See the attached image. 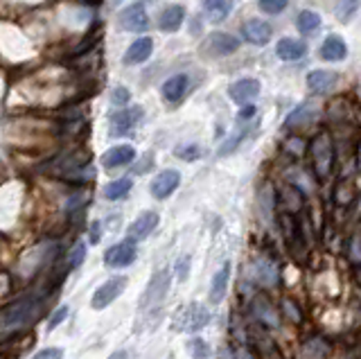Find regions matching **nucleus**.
<instances>
[{
	"label": "nucleus",
	"instance_id": "32",
	"mask_svg": "<svg viewBox=\"0 0 361 359\" xmlns=\"http://www.w3.org/2000/svg\"><path fill=\"white\" fill-rule=\"evenodd\" d=\"M305 147H310L300 136H293V138H287L284 140V151H287L289 156L293 158H298V156H303L305 154Z\"/></svg>",
	"mask_w": 361,
	"mask_h": 359
},
{
	"label": "nucleus",
	"instance_id": "11",
	"mask_svg": "<svg viewBox=\"0 0 361 359\" xmlns=\"http://www.w3.org/2000/svg\"><path fill=\"white\" fill-rule=\"evenodd\" d=\"M242 36L251 43V45H258V48H265V45L271 41V36H273V29L267 21L262 18H251L244 23L242 27Z\"/></svg>",
	"mask_w": 361,
	"mask_h": 359
},
{
	"label": "nucleus",
	"instance_id": "43",
	"mask_svg": "<svg viewBox=\"0 0 361 359\" xmlns=\"http://www.w3.org/2000/svg\"><path fill=\"white\" fill-rule=\"evenodd\" d=\"M152 163H154V156H152V154H149L147 158H142V165H140V167H135V172H138V174H142V172H147V170H149V167H152Z\"/></svg>",
	"mask_w": 361,
	"mask_h": 359
},
{
	"label": "nucleus",
	"instance_id": "17",
	"mask_svg": "<svg viewBox=\"0 0 361 359\" xmlns=\"http://www.w3.org/2000/svg\"><path fill=\"white\" fill-rule=\"evenodd\" d=\"M156 226H158V212L145 210L142 215H138V219H133V224L129 226V238L135 242L145 240L156 231Z\"/></svg>",
	"mask_w": 361,
	"mask_h": 359
},
{
	"label": "nucleus",
	"instance_id": "2",
	"mask_svg": "<svg viewBox=\"0 0 361 359\" xmlns=\"http://www.w3.org/2000/svg\"><path fill=\"white\" fill-rule=\"evenodd\" d=\"M210 310L201 303H187L183 308L176 310L174 319H172V327L176 332H197L201 327H206L210 323Z\"/></svg>",
	"mask_w": 361,
	"mask_h": 359
},
{
	"label": "nucleus",
	"instance_id": "21",
	"mask_svg": "<svg viewBox=\"0 0 361 359\" xmlns=\"http://www.w3.org/2000/svg\"><path fill=\"white\" fill-rule=\"evenodd\" d=\"M187 86H190V79H187V75H174V77H170L168 82L163 84L161 93H163V100L165 102H178L180 97L187 93Z\"/></svg>",
	"mask_w": 361,
	"mask_h": 359
},
{
	"label": "nucleus",
	"instance_id": "26",
	"mask_svg": "<svg viewBox=\"0 0 361 359\" xmlns=\"http://www.w3.org/2000/svg\"><path fill=\"white\" fill-rule=\"evenodd\" d=\"M203 14L208 16L210 23H222L230 12V3L228 0H203L201 3Z\"/></svg>",
	"mask_w": 361,
	"mask_h": 359
},
{
	"label": "nucleus",
	"instance_id": "37",
	"mask_svg": "<svg viewBox=\"0 0 361 359\" xmlns=\"http://www.w3.org/2000/svg\"><path fill=\"white\" fill-rule=\"evenodd\" d=\"M282 310H284V314H287L293 323H300V321H303V314H300V308L296 303H293L291 299H284L282 301Z\"/></svg>",
	"mask_w": 361,
	"mask_h": 359
},
{
	"label": "nucleus",
	"instance_id": "36",
	"mask_svg": "<svg viewBox=\"0 0 361 359\" xmlns=\"http://www.w3.org/2000/svg\"><path fill=\"white\" fill-rule=\"evenodd\" d=\"M84 258H86V247L84 244H77V247L72 249L70 258H68V269H77V267L84 262Z\"/></svg>",
	"mask_w": 361,
	"mask_h": 359
},
{
	"label": "nucleus",
	"instance_id": "46",
	"mask_svg": "<svg viewBox=\"0 0 361 359\" xmlns=\"http://www.w3.org/2000/svg\"><path fill=\"white\" fill-rule=\"evenodd\" d=\"M357 163L361 167V140H359V147H357Z\"/></svg>",
	"mask_w": 361,
	"mask_h": 359
},
{
	"label": "nucleus",
	"instance_id": "38",
	"mask_svg": "<svg viewBox=\"0 0 361 359\" xmlns=\"http://www.w3.org/2000/svg\"><path fill=\"white\" fill-rule=\"evenodd\" d=\"M192 355L194 357H208V343L203 339H192Z\"/></svg>",
	"mask_w": 361,
	"mask_h": 359
},
{
	"label": "nucleus",
	"instance_id": "39",
	"mask_svg": "<svg viewBox=\"0 0 361 359\" xmlns=\"http://www.w3.org/2000/svg\"><path fill=\"white\" fill-rule=\"evenodd\" d=\"M66 317H68V308H66V305H62V308H59V310L55 312V314L50 317V327H57Z\"/></svg>",
	"mask_w": 361,
	"mask_h": 359
},
{
	"label": "nucleus",
	"instance_id": "35",
	"mask_svg": "<svg viewBox=\"0 0 361 359\" xmlns=\"http://www.w3.org/2000/svg\"><path fill=\"white\" fill-rule=\"evenodd\" d=\"M129 100H131V90L126 88V86H116V88H113L111 102L116 104V106H124Z\"/></svg>",
	"mask_w": 361,
	"mask_h": 359
},
{
	"label": "nucleus",
	"instance_id": "1",
	"mask_svg": "<svg viewBox=\"0 0 361 359\" xmlns=\"http://www.w3.org/2000/svg\"><path fill=\"white\" fill-rule=\"evenodd\" d=\"M310 158H312V170L319 181H327L334 167V140L330 132H319L310 143Z\"/></svg>",
	"mask_w": 361,
	"mask_h": 359
},
{
	"label": "nucleus",
	"instance_id": "19",
	"mask_svg": "<svg viewBox=\"0 0 361 359\" xmlns=\"http://www.w3.org/2000/svg\"><path fill=\"white\" fill-rule=\"evenodd\" d=\"M336 73H330V71H312L307 75V88L312 90L314 95H323V93H330L334 86H336Z\"/></svg>",
	"mask_w": 361,
	"mask_h": 359
},
{
	"label": "nucleus",
	"instance_id": "44",
	"mask_svg": "<svg viewBox=\"0 0 361 359\" xmlns=\"http://www.w3.org/2000/svg\"><path fill=\"white\" fill-rule=\"evenodd\" d=\"M100 242V224H93V233H90V244H97Z\"/></svg>",
	"mask_w": 361,
	"mask_h": 359
},
{
	"label": "nucleus",
	"instance_id": "42",
	"mask_svg": "<svg viewBox=\"0 0 361 359\" xmlns=\"http://www.w3.org/2000/svg\"><path fill=\"white\" fill-rule=\"evenodd\" d=\"M36 357H39V359H45V357H64V350H59V348L39 350V353H36Z\"/></svg>",
	"mask_w": 361,
	"mask_h": 359
},
{
	"label": "nucleus",
	"instance_id": "45",
	"mask_svg": "<svg viewBox=\"0 0 361 359\" xmlns=\"http://www.w3.org/2000/svg\"><path fill=\"white\" fill-rule=\"evenodd\" d=\"M79 3H84V5H100L102 0H79Z\"/></svg>",
	"mask_w": 361,
	"mask_h": 359
},
{
	"label": "nucleus",
	"instance_id": "7",
	"mask_svg": "<svg viewBox=\"0 0 361 359\" xmlns=\"http://www.w3.org/2000/svg\"><path fill=\"white\" fill-rule=\"evenodd\" d=\"M118 23H120V27L126 29V32H145L149 27V16L145 12V5L142 3L126 5L124 10L118 14Z\"/></svg>",
	"mask_w": 361,
	"mask_h": 359
},
{
	"label": "nucleus",
	"instance_id": "24",
	"mask_svg": "<svg viewBox=\"0 0 361 359\" xmlns=\"http://www.w3.org/2000/svg\"><path fill=\"white\" fill-rule=\"evenodd\" d=\"M319 52H321V59H325V61H343L345 55H348V45H345V41L341 39V36L332 34L323 41Z\"/></svg>",
	"mask_w": 361,
	"mask_h": 359
},
{
	"label": "nucleus",
	"instance_id": "31",
	"mask_svg": "<svg viewBox=\"0 0 361 359\" xmlns=\"http://www.w3.org/2000/svg\"><path fill=\"white\" fill-rule=\"evenodd\" d=\"M330 353V343L321 337H314L305 343V355L307 357H325Z\"/></svg>",
	"mask_w": 361,
	"mask_h": 359
},
{
	"label": "nucleus",
	"instance_id": "34",
	"mask_svg": "<svg viewBox=\"0 0 361 359\" xmlns=\"http://www.w3.org/2000/svg\"><path fill=\"white\" fill-rule=\"evenodd\" d=\"M287 5H289V0H258V7L265 14H280L287 10Z\"/></svg>",
	"mask_w": 361,
	"mask_h": 359
},
{
	"label": "nucleus",
	"instance_id": "15",
	"mask_svg": "<svg viewBox=\"0 0 361 359\" xmlns=\"http://www.w3.org/2000/svg\"><path fill=\"white\" fill-rule=\"evenodd\" d=\"M239 50V39L228 32H213L208 36V52L215 57H226Z\"/></svg>",
	"mask_w": 361,
	"mask_h": 359
},
{
	"label": "nucleus",
	"instance_id": "16",
	"mask_svg": "<svg viewBox=\"0 0 361 359\" xmlns=\"http://www.w3.org/2000/svg\"><path fill=\"white\" fill-rule=\"evenodd\" d=\"M183 21H185V7L170 5V7H165L161 12V16H158V29L165 34H174L180 29V25H183Z\"/></svg>",
	"mask_w": 361,
	"mask_h": 359
},
{
	"label": "nucleus",
	"instance_id": "23",
	"mask_svg": "<svg viewBox=\"0 0 361 359\" xmlns=\"http://www.w3.org/2000/svg\"><path fill=\"white\" fill-rule=\"evenodd\" d=\"M228 280H230V262H224L222 269L215 273L213 285H210V303H222L226 292H228Z\"/></svg>",
	"mask_w": 361,
	"mask_h": 359
},
{
	"label": "nucleus",
	"instance_id": "4",
	"mask_svg": "<svg viewBox=\"0 0 361 359\" xmlns=\"http://www.w3.org/2000/svg\"><path fill=\"white\" fill-rule=\"evenodd\" d=\"M280 228H282V235L284 240L289 244V251L298 260H305L307 256V247H310V238H305V231H303V224H298L296 219L291 215H280Z\"/></svg>",
	"mask_w": 361,
	"mask_h": 359
},
{
	"label": "nucleus",
	"instance_id": "28",
	"mask_svg": "<svg viewBox=\"0 0 361 359\" xmlns=\"http://www.w3.org/2000/svg\"><path fill=\"white\" fill-rule=\"evenodd\" d=\"M131 188H133V181L129 177L116 179V181H111L107 188H104V197L111 199V201H118V199H122V197L129 195Z\"/></svg>",
	"mask_w": 361,
	"mask_h": 359
},
{
	"label": "nucleus",
	"instance_id": "22",
	"mask_svg": "<svg viewBox=\"0 0 361 359\" xmlns=\"http://www.w3.org/2000/svg\"><path fill=\"white\" fill-rule=\"evenodd\" d=\"M278 201H280V206L287 212H298L303 208L305 197L298 186H280L278 188Z\"/></svg>",
	"mask_w": 361,
	"mask_h": 359
},
{
	"label": "nucleus",
	"instance_id": "8",
	"mask_svg": "<svg viewBox=\"0 0 361 359\" xmlns=\"http://www.w3.org/2000/svg\"><path fill=\"white\" fill-rule=\"evenodd\" d=\"M267 330H269L267 325H262V323H258V321H255L253 325H248L246 341L251 343L255 350H258V355L276 357L278 355V348H276V343H273V339H271V334Z\"/></svg>",
	"mask_w": 361,
	"mask_h": 359
},
{
	"label": "nucleus",
	"instance_id": "29",
	"mask_svg": "<svg viewBox=\"0 0 361 359\" xmlns=\"http://www.w3.org/2000/svg\"><path fill=\"white\" fill-rule=\"evenodd\" d=\"M359 5H361V0H336V7H334L336 18L341 23H348L352 16H355Z\"/></svg>",
	"mask_w": 361,
	"mask_h": 359
},
{
	"label": "nucleus",
	"instance_id": "20",
	"mask_svg": "<svg viewBox=\"0 0 361 359\" xmlns=\"http://www.w3.org/2000/svg\"><path fill=\"white\" fill-rule=\"evenodd\" d=\"M276 52L282 61H300L307 55V43L300 39H289V36H284V39L278 41Z\"/></svg>",
	"mask_w": 361,
	"mask_h": 359
},
{
	"label": "nucleus",
	"instance_id": "47",
	"mask_svg": "<svg viewBox=\"0 0 361 359\" xmlns=\"http://www.w3.org/2000/svg\"><path fill=\"white\" fill-rule=\"evenodd\" d=\"M145 3H152V0H145Z\"/></svg>",
	"mask_w": 361,
	"mask_h": 359
},
{
	"label": "nucleus",
	"instance_id": "12",
	"mask_svg": "<svg viewBox=\"0 0 361 359\" xmlns=\"http://www.w3.org/2000/svg\"><path fill=\"white\" fill-rule=\"evenodd\" d=\"M178 183H180V174L176 170H163L161 174L154 177L149 190H152L154 199H168V197L178 188Z\"/></svg>",
	"mask_w": 361,
	"mask_h": 359
},
{
	"label": "nucleus",
	"instance_id": "30",
	"mask_svg": "<svg viewBox=\"0 0 361 359\" xmlns=\"http://www.w3.org/2000/svg\"><path fill=\"white\" fill-rule=\"evenodd\" d=\"M334 201L338 206H350L355 201V188H352V183L348 181H341L334 190Z\"/></svg>",
	"mask_w": 361,
	"mask_h": 359
},
{
	"label": "nucleus",
	"instance_id": "13",
	"mask_svg": "<svg viewBox=\"0 0 361 359\" xmlns=\"http://www.w3.org/2000/svg\"><path fill=\"white\" fill-rule=\"evenodd\" d=\"M251 314L253 319L258 321V323L267 325L269 330L271 327H278V312L273 308V303H271L265 294H258L251 303Z\"/></svg>",
	"mask_w": 361,
	"mask_h": 359
},
{
	"label": "nucleus",
	"instance_id": "40",
	"mask_svg": "<svg viewBox=\"0 0 361 359\" xmlns=\"http://www.w3.org/2000/svg\"><path fill=\"white\" fill-rule=\"evenodd\" d=\"M176 271H178V280H185L187 278V271H190V258H180Z\"/></svg>",
	"mask_w": 361,
	"mask_h": 359
},
{
	"label": "nucleus",
	"instance_id": "10",
	"mask_svg": "<svg viewBox=\"0 0 361 359\" xmlns=\"http://www.w3.org/2000/svg\"><path fill=\"white\" fill-rule=\"evenodd\" d=\"M260 88H262V84L258 79H251V77H244V79H237V82H232L230 86H228V95H230V100L235 102V104H248V102H253L255 97L260 95Z\"/></svg>",
	"mask_w": 361,
	"mask_h": 359
},
{
	"label": "nucleus",
	"instance_id": "27",
	"mask_svg": "<svg viewBox=\"0 0 361 359\" xmlns=\"http://www.w3.org/2000/svg\"><path fill=\"white\" fill-rule=\"evenodd\" d=\"M296 27H298V32L305 34V36L316 32V29L321 27V14L319 12H312V10L300 12L298 18H296Z\"/></svg>",
	"mask_w": 361,
	"mask_h": 359
},
{
	"label": "nucleus",
	"instance_id": "41",
	"mask_svg": "<svg viewBox=\"0 0 361 359\" xmlns=\"http://www.w3.org/2000/svg\"><path fill=\"white\" fill-rule=\"evenodd\" d=\"M255 113H258V109H255V106L251 104V102H248V104H244V109L242 111H239V120H251L253 116H255Z\"/></svg>",
	"mask_w": 361,
	"mask_h": 359
},
{
	"label": "nucleus",
	"instance_id": "48",
	"mask_svg": "<svg viewBox=\"0 0 361 359\" xmlns=\"http://www.w3.org/2000/svg\"><path fill=\"white\" fill-rule=\"evenodd\" d=\"M116 3H120V0H116Z\"/></svg>",
	"mask_w": 361,
	"mask_h": 359
},
{
	"label": "nucleus",
	"instance_id": "9",
	"mask_svg": "<svg viewBox=\"0 0 361 359\" xmlns=\"http://www.w3.org/2000/svg\"><path fill=\"white\" fill-rule=\"evenodd\" d=\"M142 118V109L140 106H131V109H122L111 113V136H124L129 134L131 129L138 125V120Z\"/></svg>",
	"mask_w": 361,
	"mask_h": 359
},
{
	"label": "nucleus",
	"instance_id": "5",
	"mask_svg": "<svg viewBox=\"0 0 361 359\" xmlns=\"http://www.w3.org/2000/svg\"><path fill=\"white\" fill-rule=\"evenodd\" d=\"M124 289H126V278L124 276L109 278L107 282H102V285L95 289L93 299H90V305H93V310L109 308V305L116 301L118 296L124 292Z\"/></svg>",
	"mask_w": 361,
	"mask_h": 359
},
{
	"label": "nucleus",
	"instance_id": "33",
	"mask_svg": "<svg viewBox=\"0 0 361 359\" xmlns=\"http://www.w3.org/2000/svg\"><path fill=\"white\" fill-rule=\"evenodd\" d=\"M201 147L199 145H178V147L174 149V156L180 158V160H197L201 158Z\"/></svg>",
	"mask_w": 361,
	"mask_h": 359
},
{
	"label": "nucleus",
	"instance_id": "6",
	"mask_svg": "<svg viewBox=\"0 0 361 359\" xmlns=\"http://www.w3.org/2000/svg\"><path fill=\"white\" fill-rule=\"evenodd\" d=\"M135 256H138V249H135V240H124L118 242L104 253V264L111 267V269H122V267H129Z\"/></svg>",
	"mask_w": 361,
	"mask_h": 359
},
{
	"label": "nucleus",
	"instance_id": "18",
	"mask_svg": "<svg viewBox=\"0 0 361 359\" xmlns=\"http://www.w3.org/2000/svg\"><path fill=\"white\" fill-rule=\"evenodd\" d=\"M133 158H135V149L131 145H116V147H111L109 151L102 154V165L107 167V170H113V167L129 165Z\"/></svg>",
	"mask_w": 361,
	"mask_h": 359
},
{
	"label": "nucleus",
	"instance_id": "3",
	"mask_svg": "<svg viewBox=\"0 0 361 359\" xmlns=\"http://www.w3.org/2000/svg\"><path fill=\"white\" fill-rule=\"evenodd\" d=\"M168 289H170V269H158L154 273V278L149 280V285L145 289L140 299V310L142 312H152L158 310L168 296Z\"/></svg>",
	"mask_w": 361,
	"mask_h": 359
},
{
	"label": "nucleus",
	"instance_id": "25",
	"mask_svg": "<svg viewBox=\"0 0 361 359\" xmlns=\"http://www.w3.org/2000/svg\"><path fill=\"white\" fill-rule=\"evenodd\" d=\"M316 106L312 104H300L298 109H293L289 113V118L284 120V129H300V127H305V125H310V122L316 120Z\"/></svg>",
	"mask_w": 361,
	"mask_h": 359
},
{
	"label": "nucleus",
	"instance_id": "14",
	"mask_svg": "<svg viewBox=\"0 0 361 359\" xmlns=\"http://www.w3.org/2000/svg\"><path fill=\"white\" fill-rule=\"evenodd\" d=\"M154 52V39H149V36H140V39H135L129 48L124 52V66H138V64H145V61L152 57Z\"/></svg>",
	"mask_w": 361,
	"mask_h": 359
}]
</instances>
